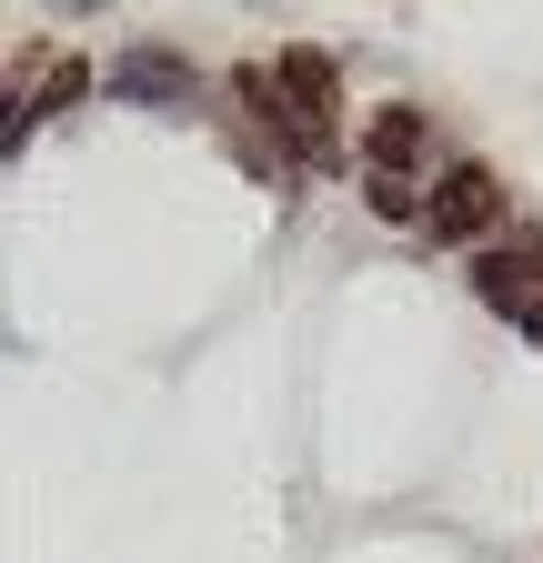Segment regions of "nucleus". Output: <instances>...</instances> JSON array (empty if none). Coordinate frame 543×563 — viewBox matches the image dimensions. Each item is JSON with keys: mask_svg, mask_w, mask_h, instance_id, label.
<instances>
[{"mask_svg": "<svg viewBox=\"0 0 543 563\" xmlns=\"http://www.w3.org/2000/svg\"><path fill=\"white\" fill-rule=\"evenodd\" d=\"M433 181H443V172H433V121H423L413 101L373 111V131H363V191H373V211L423 222V191H433Z\"/></svg>", "mask_w": 543, "mask_h": 563, "instance_id": "obj_1", "label": "nucleus"}, {"mask_svg": "<svg viewBox=\"0 0 543 563\" xmlns=\"http://www.w3.org/2000/svg\"><path fill=\"white\" fill-rule=\"evenodd\" d=\"M272 91H282V111H292V131H302V152L332 162V141H343V70H332L322 51H282Z\"/></svg>", "mask_w": 543, "mask_h": 563, "instance_id": "obj_2", "label": "nucleus"}, {"mask_svg": "<svg viewBox=\"0 0 543 563\" xmlns=\"http://www.w3.org/2000/svg\"><path fill=\"white\" fill-rule=\"evenodd\" d=\"M494 222H503V181H494L484 162H453V172L423 191V232H433L443 252H453V242H484Z\"/></svg>", "mask_w": 543, "mask_h": 563, "instance_id": "obj_3", "label": "nucleus"}, {"mask_svg": "<svg viewBox=\"0 0 543 563\" xmlns=\"http://www.w3.org/2000/svg\"><path fill=\"white\" fill-rule=\"evenodd\" d=\"M473 292L494 312H513V322H533L543 312V232H513L494 252H473Z\"/></svg>", "mask_w": 543, "mask_h": 563, "instance_id": "obj_4", "label": "nucleus"}, {"mask_svg": "<svg viewBox=\"0 0 543 563\" xmlns=\"http://www.w3.org/2000/svg\"><path fill=\"white\" fill-rule=\"evenodd\" d=\"M111 91H121V101H142V111H162V101L191 91V60L162 51V41H131V51H111Z\"/></svg>", "mask_w": 543, "mask_h": 563, "instance_id": "obj_5", "label": "nucleus"}, {"mask_svg": "<svg viewBox=\"0 0 543 563\" xmlns=\"http://www.w3.org/2000/svg\"><path fill=\"white\" fill-rule=\"evenodd\" d=\"M81 91H91V70H81V60H60V70H51V91H31V111H60V101H81Z\"/></svg>", "mask_w": 543, "mask_h": 563, "instance_id": "obj_6", "label": "nucleus"}, {"mask_svg": "<svg viewBox=\"0 0 543 563\" xmlns=\"http://www.w3.org/2000/svg\"><path fill=\"white\" fill-rule=\"evenodd\" d=\"M31 121H41V111H31V91H11V101H0V162H11L21 141H31Z\"/></svg>", "mask_w": 543, "mask_h": 563, "instance_id": "obj_7", "label": "nucleus"}]
</instances>
